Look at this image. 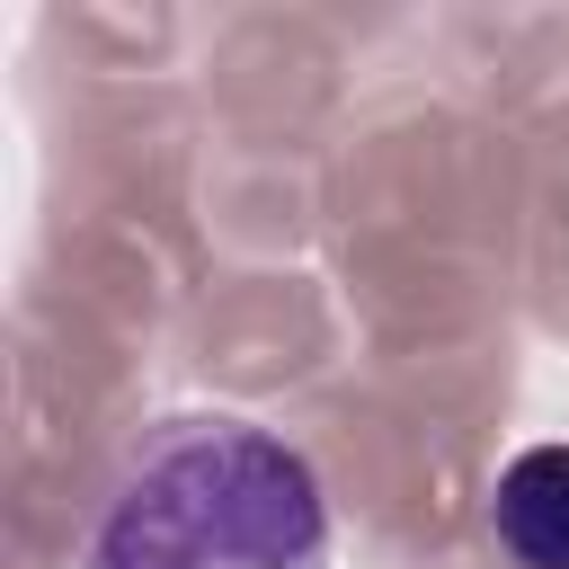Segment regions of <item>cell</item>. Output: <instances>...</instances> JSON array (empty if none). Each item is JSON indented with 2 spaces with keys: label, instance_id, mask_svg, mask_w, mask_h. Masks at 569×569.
I'll return each mask as SVG.
<instances>
[{
  "label": "cell",
  "instance_id": "6da1fadb",
  "mask_svg": "<svg viewBox=\"0 0 569 569\" xmlns=\"http://www.w3.org/2000/svg\"><path fill=\"white\" fill-rule=\"evenodd\" d=\"M89 569H329L320 471L249 418H178L98 507Z\"/></svg>",
  "mask_w": 569,
  "mask_h": 569
},
{
  "label": "cell",
  "instance_id": "7a4b0ae2",
  "mask_svg": "<svg viewBox=\"0 0 569 569\" xmlns=\"http://www.w3.org/2000/svg\"><path fill=\"white\" fill-rule=\"evenodd\" d=\"M489 542L516 569H569V445H525L489 480Z\"/></svg>",
  "mask_w": 569,
  "mask_h": 569
}]
</instances>
